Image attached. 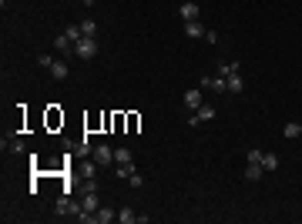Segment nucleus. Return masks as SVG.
<instances>
[{
    "label": "nucleus",
    "mask_w": 302,
    "mask_h": 224,
    "mask_svg": "<svg viewBox=\"0 0 302 224\" xmlns=\"http://www.w3.org/2000/svg\"><path fill=\"white\" fill-rule=\"evenodd\" d=\"M37 64H41V67H47V70H51V64H54V57H51V54H37Z\"/></svg>",
    "instance_id": "23"
},
{
    "label": "nucleus",
    "mask_w": 302,
    "mask_h": 224,
    "mask_svg": "<svg viewBox=\"0 0 302 224\" xmlns=\"http://www.w3.org/2000/svg\"><path fill=\"white\" fill-rule=\"evenodd\" d=\"M198 87H201V90H215V94H222V90H228V84H225L222 74H215V77H201Z\"/></svg>",
    "instance_id": "5"
},
{
    "label": "nucleus",
    "mask_w": 302,
    "mask_h": 224,
    "mask_svg": "<svg viewBox=\"0 0 302 224\" xmlns=\"http://www.w3.org/2000/svg\"><path fill=\"white\" fill-rule=\"evenodd\" d=\"M235 70H238V60H228V64H222V67H218V74H222V77H228V74H235Z\"/></svg>",
    "instance_id": "21"
},
{
    "label": "nucleus",
    "mask_w": 302,
    "mask_h": 224,
    "mask_svg": "<svg viewBox=\"0 0 302 224\" xmlns=\"http://www.w3.org/2000/svg\"><path fill=\"white\" fill-rule=\"evenodd\" d=\"M225 84H228V94H242V90H245V80H242V74H238V70H235V74H228V77H225Z\"/></svg>",
    "instance_id": "10"
},
{
    "label": "nucleus",
    "mask_w": 302,
    "mask_h": 224,
    "mask_svg": "<svg viewBox=\"0 0 302 224\" xmlns=\"http://www.w3.org/2000/svg\"><path fill=\"white\" fill-rule=\"evenodd\" d=\"M74 57H81V60L98 57V37H81L78 44H74Z\"/></svg>",
    "instance_id": "2"
},
{
    "label": "nucleus",
    "mask_w": 302,
    "mask_h": 224,
    "mask_svg": "<svg viewBox=\"0 0 302 224\" xmlns=\"http://www.w3.org/2000/svg\"><path fill=\"white\" fill-rule=\"evenodd\" d=\"M91 157L98 161V168H114V147L111 144H94L91 147Z\"/></svg>",
    "instance_id": "1"
},
{
    "label": "nucleus",
    "mask_w": 302,
    "mask_h": 224,
    "mask_svg": "<svg viewBox=\"0 0 302 224\" xmlns=\"http://www.w3.org/2000/svg\"><path fill=\"white\" fill-rule=\"evenodd\" d=\"M205 30H208V27H205V23H198V20H188L185 23V37H191V40H205Z\"/></svg>",
    "instance_id": "7"
},
{
    "label": "nucleus",
    "mask_w": 302,
    "mask_h": 224,
    "mask_svg": "<svg viewBox=\"0 0 302 224\" xmlns=\"http://www.w3.org/2000/svg\"><path fill=\"white\" fill-rule=\"evenodd\" d=\"M299 134H302V124H295V121H289L285 127H282V137H289V141L292 137H299Z\"/></svg>",
    "instance_id": "17"
},
{
    "label": "nucleus",
    "mask_w": 302,
    "mask_h": 224,
    "mask_svg": "<svg viewBox=\"0 0 302 224\" xmlns=\"http://www.w3.org/2000/svg\"><path fill=\"white\" fill-rule=\"evenodd\" d=\"M84 211V204L74 201V198H57V214H71V218H78Z\"/></svg>",
    "instance_id": "4"
},
{
    "label": "nucleus",
    "mask_w": 302,
    "mask_h": 224,
    "mask_svg": "<svg viewBox=\"0 0 302 224\" xmlns=\"http://www.w3.org/2000/svg\"><path fill=\"white\" fill-rule=\"evenodd\" d=\"M54 47L61 50V54H74V40H71L67 34H57L54 37Z\"/></svg>",
    "instance_id": "11"
},
{
    "label": "nucleus",
    "mask_w": 302,
    "mask_h": 224,
    "mask_svg": "<svg viewBox=\"0 0 302 224\" xmlns=\"http://www.w3.org/2000/svg\"><path fill=\"white\" fill-rule=\"evenodd\" d=\"M128 184H131V188H141V174H138V171H134L131 178H128Z\"/></svg>",
    "instance_id": "24"
},
{
    "label": "nucleus",
    "mask_w": 302,
    "mask_h": 224,
    "mask_svg": "<svg viewBox=\"0 0 302 224\" xmlns=\"http://www.w3.org/2000/svg\"><path fill=\"white\" fill-rule=\"evenodd\" d=\"M262 174H265V171H262V164H245V178L248 181H258Z\"/></svg>",
    "instance_id": "18"
},
{
    "label": "nucleus",
    "mask_w": 302,
    "mask_h": 224,
    "mask_svg": "<svg viewBox=\"0 0 302 224\" xmlns=\"http://www.w3.org/2000/svg\"><path fill=\"white\" fill-rule=\"evenodd\" d=\"M81 174H84V178H98V161H84V164H81Z\"/></svg>",
    "instance_id": "19"
},
{
    "label": "nucleus",
    "mask_w": 302,
    "mask_h": 224,
    "mask_svg": "<svg viewBox=\"0 0 302 224\" xmlns=\"http://www.w3.org/2000/svg\"><path fill=\"white\" fill-rule=\"evenodd\" d=\"M114 218H118V214H114L111 208H98V211H94V221H98V224H111Z\"/></svg>",
    "instance_id": "15"
},
{
    "label": "nucleus",
    "mask_w": 302,
    "mask_h": 224,
    "mask_svg": "<svg viewBox=\"0 0 302 224\" xmlns=\"http://www.w3.org/2000/svg\"><path fill=\"white\" fill-rule=\"evenodd\" d=\"M262 154H265V151H258V147H252V151H248V164H262Z\"/></svg>",
    "instance_id": "22"
},
{
    "label": "nucleus",
    "mask_w": 302,
    "mask_h": 224,
    "mask_svg": "<svg viewBox=\"0 0 302 224\" xmlns=\"http://www.w3.org/2000/svg\"><path fill=\"white\" fill-rule=\"evenodd\" d=\"M215 104H201L198 111H191L188 114V127H198V124H208V121H215Z\"/></svg>",
    "instance_id": "3"
},
{
    "label": "nucleus",
    "mask_w": 302,
    "mask_h": 224,
    "mask_svg": "<svg viewBox=\"0 0 302 224\" xmlns=\"http://www.w3.org/2000/svg\"><path fill=\"white\" fill-rule=\"evenodd\" d=\"M67 74H71V67H67V60H54V64H51V77H54V80H64Z\"/></svg>",
    "instance_id": "12"
},
{
    "label": "nucleus",
    "mask_w": 302,
    "mask_h": 224,
    "mask_svg": "<svg viewBox=\"0 0 302 224\" xmlns=\"http://www.w3.org/2000/svg\"><path fill=\"white\" fill-rule=\"evenodd\" d=\"M11 151L14 154H24V141H11Z\"/></svg>",
    "instance_id": "25"
},
{
    "label": "nucleus",
    "mask_w": 302,
    "mask_h": 224,
    "mask_svg": "<svg viewBox=\"0 0 302 224\" xmlns=\"http://www.w3.org/2000/svg\"><path fill=\"white\" fill-rule=\"evenodd\" d=\"M114 164H134L131 147H114Z\"/></svg>",
    "instance_id": "13"
},
{
    "label": "nucleus",
    "mask_w": 302,
    "mask_h": 224,
    "mask_svg": "<svg viewBox=\"0 0 302 224\" xmlns=\"http://www.w3.org/2000/svg\"><path fill=\"white\" fill-rule=\"evenodd\" d=\"M279 154H262V171H279Z\"/></svg>",
    "instance_id": "16"
},
{
    "label": "nucleus",
    "mask_w": 302,
    "mask_h": 224,
    "mask_svg": "<svg viewBox=\"0 0 302 224\" xmlns=\"http://www.w3.org/2000/svg\"><path fill=\"white\" fill-rule=\"evenodd\" d=\"M118 221H121V224H138V211H134V208H128V204H124L121 211H118Z\"/></svg>",
    "instance_id": "14"
},
{
    "label": "nucleus",
    "mask_w": 302,
    "mask_h": 224,
    "mask_svg": "<svg viewBox=\"0 0 302 224\" xmlns=\"http://www.w3.org/2000/svg\"><path fill=\"white\" fill-rule=\"evenodd\" d=\"M81 204H84V211H81V214H94V211L101 208V198H98V191H88V194H84V201H81Z\"/></svg>",
    "instance_id": "8"
},
{
    "label": "nucleus",
    "mask_w": 302,
    "mask_h": 224,
    "mask_svg": "<svg viewBox=\"0 0 302 224\" xmlns=\"http://www.w3.org/2000/svg\"><path fill=\"white\" fill-rule=\"evenodd\" d=\"M81 30H84V37H98V23H94V20H84V23H81Z\"/></svg>",
    "instance_id": "20"
},
{
    "label": "nucleus",
    "mask_w": 302,
    "mask_h": 224,
    "mask_svg": "<svg viewBox=\"0 0 302 224\" xmlns=\"http://www.w3.org/2000/svg\"><path fill=\"white\" fill-rule=\"evenodd\" d=\"M198 3H195V0H185V3H181V20L188 23V20H198Z\"/></svg>",
    "instance_id": "9"
},
{
    "label": "nucleus",
    "mask_w": 302,
    "mask_h": 224,
    "mask_svg": "<svg viewBox=\"0 0 302 224\" xmlns=\"http://www.w3.org/2000/svg\"><path fill=\"white\" fill-rule=\"evenodd\" d=\"M81 3H84V7H94V3H98V0H81Z\"/></svg>",
    "instance_id": "26"
},
{
    "label": "nucleus",
    "mask_w": 302,
    "mask_h": 224,
    "mask_svg": "<svg viewBox=\"0 0 302 224\" xmlns=\"http://www.w3.org/2000/svg\"><path fill=\"white\" fill-rule=\"evenodd\" d=\"M181 101H185V107H191V111H198L201 104H205V101H201V87H188L185 94H181Z\"/></svg>",
    "instance_id": "6"
}]
</instances>
